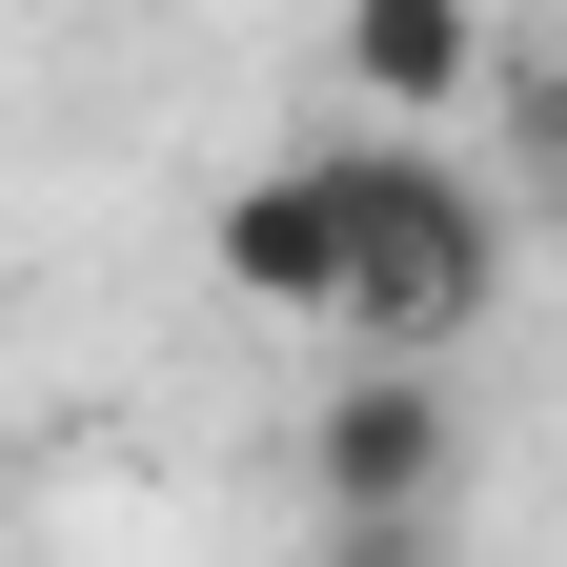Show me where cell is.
Returning <instances> with one entry per match:
<instances>
[{
  "instance_id": "277c9868",
  "label": "cell",
  "mask_w": 567,
  "mask_h": 567,
  "mask_svg": "<svg viewBox=\"0 0 567 567\" xmlns=\"http://www.w3.org/2000/svg\"><path fill=\"white\" fill-rule=\"evenodd\" d=\"M344 102L365 122H486V61H507V21L486 0H344Z\"/></svg>"
},
{
  "instance_id": "6da1fadb",
  "label": "cell",
  "mask_w": 567,
  "mask_h": 567,
  "mask_svg": "<svg viewBox=\"0 0 567 567\" xmlns=\"http://www.w3.org/2000/svg\"><path fill=\"white\" fill-rule=\"evenodd\" d=\"M324 183H344V324L466 365L486 305H507V183L446 163V122H344Z\"/></svg>"
},
{
  "instance_id": "5b68a950",
  "label": "cell",
  "mask_w": 567,
  "mask_h": 567,
  "mask_svg": "<svg viewBox=\"0 0 567 567\" xmlns=\"http://www.w3.org/2000/svg\"><path fill=\"white\" fill-rule=\"evenodd\" d=\"M486 102H507V122H527V163L567 183V82H547V61H486Z\"/></svg>"
},
{
  "instance_id": "3957f363",
  "label": "cell",
  "mask_w": 567,
  "mask_h": 567,
  "mask_svg": "<svg viewBox=\"0 0 567 567\" xmlns=\"http://www.w3.org/2000/svg\"><path fill=\"white\" fill-rule=\"evenodd\" d=\"M203 264H224V305L344 324V183H324V142H305V163H244L224 203H203Z\"/></svg>"
},
{
  "instance_id": "7a4b0ae2",
  "label": "cell",
  "mask_w": 567,
  "mask_h": 567,
  "mask_svg": "<svg viewBox=\"0 0 567 567\" xmlns=\"http://www.w3.org/2000/svg\"><path fill=\"white\" fill-rule=\"evenodd\" d=\"M305 507H324L344 567H385V547H425V527L466 507V405H446L425 344H365V385L305 405Z\"/></svg>"
}]
</instances>
